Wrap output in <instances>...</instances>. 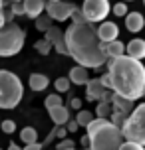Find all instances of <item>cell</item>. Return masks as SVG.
Listing matches in <instances>:
<instances>
[{"label": "cell", "instance_id": "9a60e30c", "mask_svg": "<svg viewBox=\"0 0 145 150\" xmlns=\"http://www.w3.org/2000/svg\"><path fill=\"white\" fill-rule=\"evenodd\" d=\"M101 50L106 53L107 59H113V57H119V55H125V44L119 42V40H113V42H107V44L101 45Z\"/></svg>", "mask_w": 145, "mask_h": 150}, {"label": "cell", "instance_id": "7a4b0ae2", "mask_svg": "<svg viewBox=\"0 0 145 150\" xmlns=\"http://www.w3.org/2000/svg\"><path fill=\"white\" fill-rule=\"evenodd\" d=\"M107 75L111 77V91L117 97L137 101L145 97V65L127 55L107 59Z\"/></svg>", "mask_w": 145, "mask_h": 150}, {"label": "cell", "instance_id": "d6986e66", "mask_svg": "<svg viewBox=\"0 0 145 150\" xmlns=\"http://www.w3.org/2000/svg\"><path fill=\"white\" fill-rule=\"evenodd\" d=\"M28 85H30L32 91H44V89H48L50 79L44 73H32L30 79H28Z\"/></svg>", "mask_w": 145, "mask_h": 150}, {"label": "cell", "instance_id": "8992f818", "mask_svg": "<svg viewBox=\"0 0 145 150\" xmlns=\"http://www.w3.org/2000/svg\"><path fill=\"white\" fill-rule=\"evenodd\" d=\"M121 134L123 140L145 146V103H141L129 112V117L121 127Z\"/></svg>", "mask_w": 145, "mask_h": 150}, {"label": "cell", "instance_id": "4316f807", "mask_svg": "<svg viewBox=\"0 0 145 150\" xmlns=\"http://www.w3.org/2000/svg\"><path fill=\"white\" fill-rule=\"evenodd\" d=\"M44 105H46V109H52V107H60V105H62V97L58 95V93H54V95H48L46 101H44Z\"/></svg>", "mask_w": 145, "mask_h": 150}, {"label": "cell", "instance_id": "ee69618b", "mask_svg": "<svg viewBox=\"0 0 145 150\" xmlns=\"http://www.w3.org/2000/svg\"><path fill=\"white\" fill-rule=\"evenodd\" d=\"M143 4H145V0H143Z\"/></svg>", "mask_w": 145, "mask_h": 150}, {"label": "cell", "instance_id": "83f0119b", "mask_svg": "<svg viewBox=\"0 0 145 150\" xmlns=\"http://www.w3.org/2000/svg\"><path fill=\"white\" fill-rule=\"evenodd\" d=\"M0 128H2V132L12 134V132L16 130V122H14V120H10V119H6V120H2V122H0Z\"/></svg>", "mask_w": 145, "mask_h": 150}, {"label": "cell", "instance_id": "cb8c5ba5", "mask_svg": "<svg viewBox=\"0 0 145 150\" xmlns=\"http://www.w3.org/2000/svg\"><path fill=\"white\" fill-rule=\"evenodd\" d=\"M50 28H52V18L48 14H40L38 18H36V30L46 32V30H50Z\"/></svg>", "mask_w": 145, "mask_h": 150}, {"label": "cell", "instance_id": "ac0fdd59", "mask_svg": "<svg viewBox=\"0 0 145 150\" xmlns=\"http://www.w3.org/2000/svg\"><path fill=\"white\" fill-rule=\"evenodd\" d=\"M109 105H111V111H121V112H127V115L133 111V101L117 97L115 93H113V97H111V101H109Z\"/></svg>", "mask_w": 145, "mask_h": 150}, {"label": "cell", "instance_id": "b9f144b4", "mask_svg": "<svg viewBox=\"0 0 145 150\" xmlns=\"http://www.w3.org/2000/svg\"><path fill=\"white\" fill-rule=\"evenodd\" d=\"M68 150H76V148H68Z\"/></svg>", "mask_w": 145, "mask_h": 150}, {"label": "cell", "instance_id": "4fadbf2b", "mask_svg": "<svg viewBox=\"0 0 145 150\" xmlns=\"http://www.w3.org/2000/svg\"><path fill=\"white\" fill-rule=\"evenodd\" d=\"M22 6H24V16L36 20V18L44 12L46 2H44V0H22Z\"/></svg>", "mask_w": 145, "mask_h": 150}, {"label": "cell", "instance_id": "5b68a950", "mask_svg": "<svg viewBox=\"0 0 145 150\" xmlns=\"http://www.w3.org/2000/svg\"><path fill=\"white\" fill-rule=\"evenodd\" d=\"M26 42V32L14 22H8L0 28V57H12L22 52Z\"/></svg>", "mask_w": 145, "mask_h": 150}, {"label": "cell", "instance_id": "8fae6325", "mask_svg": "<svg viewBox=\"0 0 145 150\" xmlns=\"http://www.w3.org/2000/svg\"><path fill=\"white\" fill-rule=\"evenodd\" d=\"M117 36H119V28H117V24H115V22H107V20H103V22L99 24L98 38H99L101 44L113 42V40H117Z\"/></svg>", "mask_w": 145, "mask_h": 150}, {"label": "cell", "instance_id": "44dd1931", "mask_svg": "<svg viewBox=\"0 0 145 150\" xmlns=\"http://www.w3.org/2000/svg\"><path fill=\"white\" fill-rule=\"evenodd\" d=\"M95 119V117H93V112H90V111H78V115H76V122H78V127H88V125H90V122H92V120Z\"/></svg>", "mask_w": 145, "mask_h": 150}, {"label": "cell", "instance_id": "ba28073f", "mask_svg": "<svg viewBox=\"0 0 145 150\" xmlns=\"http://www.w3.org/2000/svg\"><path fill=\"white\" fill-rule=\"evenodd\" d=\"M74 8H76V4H72L68 0H56V2H46L44 10L48 12V16L52 20H56V22H66V20H70Z\"/></svg>", "mask_w": 145, "mask_h": 150}, {"label": "cell", "instance_id": "74e56055", "mask_svg": "<svg viewBox=\"0 0 145 150\" xmlns=\"http://www.w3.org/2000/svg\"><path fill=\"white\" fill-rule=\"evenodd\" d=\"M6 24V20H4V14H2V10H0V28Z\"/></svg>", "mask_w": 145, "mask_h": 150}, {"label": "cell", "instance_id": "1f68e13d", "mask_svg": "<svg viewBox=\"0 0 145 150\" xmlns=\"http://www.w3.org/2000/svg\"><path fill=\"white\" fill-rule=\"evenodd\" d=\"M98 79H99V83H101L106 89H111V77H109L107 73H103L101 77H98Z\"/></svg>", "mask_w": 145, "mask_h": 150}, {"label": "cell", "instance_id": "e0dca14e", "mask_svg": "<svg viewBox=\"0 0 145 150\" xmlns=\"http://www.w3.org/2000/svg\"><path fill=\"white\" fill-rule=\"evenodd\" d=\"M70 83H76V85H85V83L90 81V73H88V69L82 67V65H76V67L70 69V75H68Z\"/></svg>", "mask_w": 145, "mask_h": 150}, {"label": "cell", "instance_id": "484cf974", "mask_svg": "<svg viewBox=\"0 0 145 150\" xmlns=\"http://www.w3.org/2000/svg\"><path fill=\"white\" fill-rule=\"evenodd\" d=\"M70 85H72V83H70L68 77H58V79H56V83H54V87H56V91H58V93H68V91H70Z\"/></svg>", "mask_w": 145, "mask_h": 150}, {"label": "cell", "instance_id": "4dcf8cb0", "mask_svg": "<svg viewBox=\"0 0 145 150\" xmlns=\"http://www.w3.org/2000/svg\"><path fill=\"white\" fill-rule=\"evenodd\" d=\"M10 12H12L14 16H24V6H22V2H12Z\"/></svg>", "mask_w": 145, "mask_h": 150}, {"label": "cell", "instance_id": "6da1fadb", "mask_svg": "<svg viewBox=\"0 0 145 150\" xmlns=\"http://www.w3.org/2000/svg\"><path fill=\"white\" fill-rule=\"evenodd\" d=\"M64 42L68 55L78 65L85 69H99L107 63V57L101 50V42L98 38V26L90 24L88 20L72 22L68 30H64Z\"/></svg>", "mask_w": 145, "mask_h": 150}, {"label": "cell", "instance_id": "d590c367", "mask_svg": "<svg viewBox=\"0 0 145 150\" xmlns=\"http://www.w3.org/2000/svg\"><path fill=\"white\" fill-rule=\"evenodd\" d=\"M66 125H68V132H76L78 128H80V127H78V122H76V120H68Z\"/></svg>", "mask_w": 145, "mask_h": 150}, {"label": "cell", "instance_id": "836d02e7", "mask_svg": "<svg viewBox=\"0 0 145 150\" xmlns=\"http://www.w3.org/2000/svg\"><path fill=\"white\" fill-rule=\"evenodd\" d=\"M42 148H44V144L32 142V144H24V148H22V150H42Z\"/></svg>", "mask_w": 145, "mask_h": 150}, {"label": "cell", "instance_id": "e575fe53", "mask_svg": "<svg viewBox=\"0 0 145 150\" xmlns=\"http://www.w3.org/2000/svg\"><path fill=\"white\" fill-rule=\"evenodd\" d=\"M70 107H72V109H80V111H82V101H80L78 97H74L72 101H70Z\"/></svg>", "mask_w": 145, "mask_h": 150}, {"label": "cell", "instance_id": "603a6c76", "mask_svg": "<svg viewBox=\"0 0 145 150\" xmlns=\"http://www.w3.org/2000/svg\"><path fill=\"white\" fill-rule=\"evenodd\" d=\"M127 117H129L127 112H121V111H111V115H109V119H107V120H109L111 125H115L117 128H121Z\"/></svg>", "mask_w": 145, "mask_h": 150}, {"label": "cell", "instance_id": "d4e9b609", "mask_svg": "<svg viewBox=\"0 0 145 150\" xmlns=\"http://www.w3.org/2000/svg\"><path fill=\"white\" fill-rule=\"evenodd\" d=\"M34 50H36V52H38L40 55H48V53L52 52V45H50V44L46 42V40L42 38V40H38V42L34 44Z\"/></svg>", "mask_w": 145, "mask_h": 150}, {"label": "cell", "instance_id": "d6a6232c", "mask_svg": "<svg viewBox=\"0 0 145 150\" xmlns=\"http://www.w3.org/2000/svg\"><path fill=\"white\" fill-rule=\"evenodd\" d=\"M68 148H74V140H70V138H64V140L58 144V150H68Z\"/></svg>", "mask_w": 145, "mask_h": 150}, {"label": "cell", "instance_id": "f1b7e54d", "mask_svg": "<svg viewBox=\"0 0 145 150\" xmlns=\"http://www.w3.org/2000/svg\"><path fill=\"white\" fill-rule=\"evenodd\" d=\"M111 12H113L115 16H125L127 14V4H125V2H117V4L111 6Z\"/></svg>", "mask_w": 145, "mask_h": 150}, {"label": "cell", "instance_id": "2e32d148", "mask_svg": "<svg viewBox=\"0 0 145 150\" xmlns=\"http://www.w3.org/2000/svg\"><path fill=\"white\" fill-rule=\"evenodd\" d=\"M48 115L52 117V120H54V125H56V127H64V125L70 120V109H66L64 105L48 109Z\"/></svg>", "mask_w": 145, "mask_h": 150}, {"label": "cell", "instance_id": "f546056e", "mask_svg": "<svg viewBox=\"0 0 145 150\" xmlns=\"http://www.w3.org/2000/svg\"><path fill=\"white\" fill-rule=\"evenodd\" d=\"M119 150H145V146H141V144H135V142H125L119 146Z\"/></svg>", "mask_w": 145, "mask_h": 150}, {"label": "cell", "instance_id": "7bdbcfd3", "mask_svg": "<svg viewBox=\"0 0 145 150\" xmlns=\"http://www.w3.org/2000/svg\"><path fill=\"white\" fill-rule=\"evenodd\" d=\"M123 2H127V0H123Z\"/></svg>", "mask_w": 145, "mask_h": 150}, {"label": "cell", "instance_id": "60d3db41", "mask_svg": "<svg viewBox=\"0 0 145 150\" xmlns=\"http://www.w3.org/2000/svg\"><path fill=\"white\" fill-rule=\"evenodd\" d=\"M48 2H56V0H48Z\"/></svg>", "mask_w": 145, "mask_h": 150}, {"label": "cell", "instance_id": "7402d4cb", "mask_svg": "<svg viewBox=\"0 0 145 150\" xmlns=\"http://www.w3.org/2000/svg\"><path fill=\"white\" fill-rule=\"evenodd\" d=\"M109 115H111V105L106 103V101H99L98 107H95V115L93 117H98V119H109Z\"/></svg>", "mask_w": 145, "mask_h": 150}, {"label": "cell", "instance_id": "f35d334b", "mask_svg": "<svg viewBox=\"0 0 145 150\" xmlns=\"http://www.w3.org/2000/svg\"><path fill=\"white\" fill-rule=\"evenodd\" d=\"M2 8H4V0H0V10H2Z\"/></svg>", "mask_w": 145, "mask_h": 150}, {"label": "cell", "instance_id": "7c38bea8", "mask_svg": "<svg viewBox=\"0 0 145 150\" xmlns=\"http://www.w3.org/2000/svg\"><path fill=\"white\" fill-rule=\"evenodd\" d=\"M125 55L131 57V59H137V61L145 59V40L135 38L129 44H125Z\"/></svg>", "mask_w": 145, "mask_h": 150}, {"label": "cell", "instance_id": "52a82bcc", "mask_svg": "<svg viewBox=\"0 0 145 150\" xmlns=\"http://www.w3.org/2000/svg\"><path fill=\"white\" fill-rule=\"evenodd\" d=\"M80 10L90 24H98L107 18V14L111 12V4L109 0H84V6Z\"/></svg>", "mask_w": 145, "mask_h": 150}, {"label": "cell", "instance_id": "ab89813d", "mask_svg": "<svg viewBox=\"0 0 145 150\" xmlns=\"http://www.w3.org/2000/svg\"><path fill=\"white\" fill-rule=\"evenodd\" d=\"M10 2H22V0H10Z\"/></svg>", "mask_w": 145, "mask_h": 150}, {"label": "cell", "instance_id": "f6af8a7d", "mask_svg": "<svg viewBox=\"0 0 145 150\" xmlns=\"http://www.w3.org/2000/svg\"><path fill=\"white\" fill-rule=\"evenodd\" d=\"M0 150H2V148H0Z\"/></svg>", "mask_w": 145, "mask_h": 150}, {"label": "cell", "instance_id": "9c48e42d", "mask_svg": "<svg viewBox=\"0 0 145 150\" xmlns=\"http://www.w3.org/2000/svg\"><path fill=\"white\" fill-rule=\"evenodd\" d=\"M85 93H88V99L90 101H106V103H109L111 101V97H113V91L111 89H106L101 83H99V79H90V81L85 83Z\"/></svg>", "mask_w": 145, "mask_h": 150}, {"label": "cell", "instance_id": "5bb4252c", "mask_svg": "<svg viewBox=\"0 0 145 150\" xmlns=\"http://www.w3.org/2000/svg\"><path fill=\"white\" fill-rule=\"evenodd\" d=\"M125 28L133 34H137L145 28V18L143 14H139V12H127L125 14Z\"/></svg>", "mask_w": 145, "mask_h": 150}, {"label": "cell", "instance_id": "30bf717a", "mask_svg": "<svg viewBox=\"0 0 145 150\" xmlns=\"http://www.w3.org/2000/svg\"><path fill=\"white\" fill-rule=\"evenodd\" d=\"M46 34V40L48 44L52 45L54 50L58 53H62V55H68V50H66V42H64V30L62 28H58V26H52L50 30H46L44 32Z\"/></svg>", "mask_w": 145, "mask_h": 150}, {"label": "cell", "instance_id": "8d00e7d4", "mask_svg": "<svg viewBox=\"0 0 145 150\" xmlns=\"http://www.w3.org/2000/svg\"><path fill=\"white\" fill-rule=\"evenodd\" d=\"M8 150H22V148H20V146H18L16 142H12L10 146H8Z\"/></svg>", "mask_w": 145, "mask_h": 150}, {"label": "cell", "instance_id": "ffe728a7", "mask_svg": "<svg viewBox=\"0 0 145 150\" xmlns=\"http://www.w3.org/2000/svg\"><path fill=\"white\" fill-rule=\"evenodd\" d=\"M20 140L24 144H32V142H38V130L32 127H26L20 130Z\"/></svg>", "mask_w": 145, "mask_h": 150}, {"label": "cell", "instance_id": "277c9868", "mask_svg": "<svg viewBox=\"0 0 145 150\" xmlns=\"http://www.w3.org/2000/svg\"><path fill=\"white\" fill-rule=\"evenodd\" d=\"M24 97V85L20 77L12 71L0 69V109L12 111L20 105Z\"/></svg>", "mask_w": 145, "mask_h": 150}, {"label": "cell", "instance_id": "3957f363", "mask_svg": "<svg viewBox=\"0 0 145 150\" xmlns=\"http://www.w3.org/2000/svg\"><path fill=\"white\" fill-rule=\"evenodd\" d=\"M88 140H90V150H119L125 140H123L121 128L111 125L107 119H95L88 125Z\"/></svg>", "mask_w": 145, "mask_h": 150}]
</instances>
